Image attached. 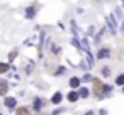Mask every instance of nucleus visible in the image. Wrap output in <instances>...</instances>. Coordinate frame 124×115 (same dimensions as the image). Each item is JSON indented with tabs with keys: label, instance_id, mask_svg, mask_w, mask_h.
I'll list each match as a JSON object with an SVG mask.
<instances>
[{
	"label": "nucleus",
	"instance_id": "nucleus-1",
	"mask_svg": "<svg viewBox=\"0 0 124 115\" xmlns=\"http://www.w3.org/2000/svg\"><path fill=\"white\" fill-rule=\"evenodd\" d=\"M109 54H110V51H109L107 47H102V49L99 51L97 58H99V59H105V58H109Z\"/></svg>",
	"mask_w": 124,
	"mask_h": 115
},
{
	"label": "nucleus",
	"instance_id": "nucleus-2",
	"mask_svg": "<svg viewBox=\"0 0 124 115\" xmlns=\"http://www.w3.org/2000/svg\"><path fill=\"white\" fill-rule=\"evenodd\" d=\"M4 103H5V107H9V108H14V107L17 105L16 98H10V96H7V98L4 100Z\"/></svg>",
	"mask_w": 124,
	"mask_h": 115
},
{
	"label": "nucleus",
	"instance_id": "nucleus-3",
	"mask_svg": "<svg viewBox=\"0 0 124 115\" xmlns=\"http://www.w3.org/2000/svg\"><path fill=\"white\" fill-rule=\"evenodd\" d=\"M78 96H80V93H77V91H70V93H68V100H70V101H77Z\"/></svg>",
	"mask_w": 124,
	"mask_h": 115
},
{
	"label": "nucleus",
	"instance_id": "nucleus-4",
	"mask_svg": "<svg viewBox=\"0 0 124 115\" xmlns=\"http://www.w3.org/2000/svg\"><path fill=\"white\" fill-rule=\"evenodd\" d=\"M70 86H71V88H78V86H80V80H78V78H71V80H70Z\"/></svg>",
	"mask_w": 124,
	"mask_h": 115
},
{
	"label": "nucleus",
	"instance_id": "nucleus-5",
	"mask_svg": "<svg viewBox=\"0 0 124 115\" xmlns=\"http://www.w3.org/2000/svg\"><path fill=\"white\" fill-rule=\"evenodd\" d=\"M61 98H63V96H61V93H54V95H53V98H51V101H53V103H60V101H61Z\"/></svg>",
	"mask_w": 124,
	"mask_h": 115
},
{
	"label": "nucleus",
	"instance_id": "nucleus-6",
	"mask_svg": "<svg viewBox=\"0 0 124 115\" xmlns=\"http://www.w3.org/2000/svg\"><path fill=\"white\" fill-rule=\"evenodd\" d=\"M17 115H29V110L26 107H19L17 108Z\"/></svg>",
	"mask_w": 124,
	"mask_h": 115
},
{
	"label": "nucleus",
	"instance_id": "nucleus-7",
	"mask_svg": "<svg viewBox=\"0 0 124 115\" xmlns=\"http://www.w3.org/2000/svg\"><path fill=\"white\" fill-rule=\"evenodd\" d=\"M43 103H44L43 100H39V98H36V101H34V108H36V110H39V108L43 107Z\"/></svg>",
	"mask_w": 124,
	"mask_h": 115
},
{
	"label": "nucleus",
	"instance_id": "nucleus-8",
	"mask_svg": "<svg viewBox=\"0 0 124 115\" xmlns=\"http://www.w3.org/2000/svg\"><path fill=\"white\" fill-rule=\"evenodd\" d=\"M116 83H117L119 86H124V74H119L117 80H116Z\"/></svg>",
	"mask_w": 124,
	"mask_h": 115
},
{
	"label": "nucleus",
	"instance_id": "nucleus-9",
	"mask_svg": "<svg viewBox=\"0 0 124 115\" xmlns=\"http://www.w3.org/2000/svg\"><path fill=\"white\" fill-rule=\"evenodd\" d=\"M78 93H80V96H82V98L88 96V90H87V88H80V91H78Z\"/></svg>",
	"mask_w": 124,
	"mask_h": 115
},
{
	"label": "nucleus",
	"instance_id": "nucleus-10",
	"mask_svg": "<svg viewBox=\"0 0 124 115\" xmlns=\"http://www.w3.org/2000/svg\"><path fill=\"white\" fill-rule=\"evenodd\" d=\"M102 74H104V76H109V74H110V68H109V66H104V68H102Z\"/></svg>",
	"mask_w": 124,
	"mask_h": 115
},
{
	"label": "nucleus",
	"instance_id": "nucleus-11",
	"mask_svg": "<svg viewBox=\"0 0 124 115\" xmlns=\"http://www.w3.org/2000/svg\"><path fill=\"white\" fill-rule=\"evenodd\" d=\"M7 91V81H2V95H5Z\"/></svg>",
	"mask_w": 124,
	"mask_h": 115
},
{
	"label": "nucleus",
	"instance_id": "nucleus-12",
	"mask_svg": "<svg viewBox=\"0 0 124 115\" xmlns=\"http://www.w3.org/2000/svg\"><path fill=\"white\" fill-rule=\"evenodd\" d=\"M27 14H29L27 17H34V15H32V14H34V9H29V10H27Z\"/></svg>",
	"mask_w": 124,
	"mask_h": 115
},
{
	"label": "nucleus",
	"instance_id": "nucleus-13",
	"mask_svg": "<svg viewBox=\"0 0 124 115\" xmlns=\"http://www.w3.org/2000/svg\"><path fill=\"white\" fill-rule=\"evenodd\" d=\"M0 71H2V73H5V71H7V64H5V63L2 64V69H0Z\"/></svg>",
	"mask_w": 124,
	"mask_h": 115
},
{
	"label": "nucleus",
	"instance_id": "nucleus-14",
	"mask_svg": "<svg viewBox=\"0 0 124 115\" xmlns=\"http://www.w3.org/2000/svg\"><path fill=\"white\" fill-rule=\"evenodd\" d=\"M87 115H93V112H87Z\"/></svg>",
	"mask_w": 124,
	"mask_h": 115
}]
</instances>
